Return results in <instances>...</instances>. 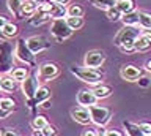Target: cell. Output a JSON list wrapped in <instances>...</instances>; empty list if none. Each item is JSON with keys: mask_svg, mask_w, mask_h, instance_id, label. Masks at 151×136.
Instances as JSON below:
<instances>
[{"mask_svg": "<svg viewBox=\"0 0 151 136\" xmlns=\"http://www.w3.org/2000/svg\"><path fill=\"white\" fill-rule=\"evenodd\" d=\"M140 33H142V29L139 25H124L115 35L113 44L118 46L123 52H134V41Z\"/></svg>", "mask_w": 151, "mask_h": 136, "instance_id": "1", "label": "cell"}, {"mask_svg": "<svg viewBox=\"0 0 151 136\" xmlns=\"http://www.w3.org/2000/svg\"><path fill=\"white\" fill-rule=\"evenodd\" d=\"M14 68V48L9 41L0 43V74H8Z\"/></svg>", "mask_w": 151, "mask_h": 136, "instance_id": "2", "label": "cell"}, {"mask_svg": "<svg viewBox=\"0 0 151 136\" xmlns=\"http://www.w3.org/2000/svg\"><path fill=\"white\" fill-rule=\"evenodd\" d=\"M71 73L80 81L87 84H99L104 79V73L98 68H88V67H71Z\"/></svg>", "mask_w": 151, "mask_h": 136, "instance_id": "3", "label": "cell"}, {"mask_svg": "<svg viewBox=\"0 0 151 136\" xmlns=\"http://www.w3.org/2000/svg\"><path fill=\"white\" fill-rule=\"evenodd\" d=\"M88 111H90V119L94 125L98 127H106L109 122H110V117H112V112L109 108L106 106H98V105H93V106H88Z\"/></svg>", "mask_w": 151, "mask_h": 136, "instance_id": "4", "label": "cell"}, {"mask_svg": "<svg viewBox=\"0 0 151 136\" xmlns=\"http://www.w3.org/2000/svg\"><path fill=\"white\" fill-rule=\"evenodd\" d=\"M14 55L24 62L25 65H30V67H35L36 62H35V54L28 49V46L25 43V38H19L16 46H14Z\"/></svg>", "mask_w": 151, "mask_h": 136, "instance_id": "5", "label": "cell"}, {"mask_svg": "<svg viewBox=\"0 0 151 136\" xmlns=\"http://www.w3.org/2000/svg\"><path fill=\"white\" fill-rule=\"evenodd\" d=\"M50 33L54 35L57 43H63L65 40H68L73 35V30L69 29V25L66 24L65 19H54L50 25Z\"/></svg>", "mask_w": 151, "mask_h": 136, "instance_id": "6", "label": "cell"}, {"mask_svg": "<svg viewBox=\"0 0 151 136\" xmlns=\"http://www.w3.org/2000/svg\"><path fill=\"white\" fill-rule=\"evenodd\" d=\"M104 62H106V54L101 49L88 51L83 57V63H85L83 67H88V68H99Z\"/></svg>", "mask_w": 151, "mask_h": 136, "instance_id": "7", "label": "cell"}, {"mask_svg": "<svg viewBox=\"0 0 151 136\" xmlns=\"http://www.w3.org/2000/svg\"><path fill=\"white\" fill-rule=\"evenodd\" d=\"M25 43L33 54H38V52H41V51H46V49L50 48V41L47 40L44 35H33V36L25 40Z\"/></svg>", "mask_w": 151, "mask_h": 136, "instance_id": "8", "label": "cell"}, {"mask_svg": "<svg viewBox=\"0 0 151 136\" xmlns=\"http://www.w3.org/2000/svg\"><path fill=\"white\" fill-rule=\"evenodd\" d=\"M58 74H60V67L55 62H44L40 67L38 78L41 81H50V79H55Z\"/></svg>", "mask_w": 151, "mask_h": 136, "instance_id": "9", "label": "cell"}, {"mask_svg": "<svg viewBox=\"0 0 151 136\" xmlns=\"http://www.w3.org/2000/svg\"><path fill=\"white\" fill-rule=\"evenodd\" d=\"M38 87H40V81H38V76L35 73L28 74V76L22 81V92H24V95H25L27 100H33Z\"/></svg>", "mask_w": 151, "mask_h": 136, "instance_id": "10", "label": "cell"}, {"mask_svg": "<svg viewBox=\"0 0 151 136\" xmlns=\"http://www.w3.org/2000/svg\"><path fill=\"white\" fill-rule=\"evenodd\" d=\"M46 100H50V90L47 89L46 86H40L38 87V90L35 93V97H33V100H28V106H30V109L33 112V117H35V108L36 106H40L42 101H46Z\"/></svg>", "mask_w": 151, "mask_h": 136, "instance_id": "11", "label": "cell"}, {"mask_svg": "<svg viewBox=\"0 0 151 136\" xmlns=\"http://www.w3.org/2000/svg\"><path fill=\"white\" fill-rule=\"evenodd\" d=\"M120 74H121V78L124 79V81L137 82V79L142 76V71H140V68L135 67V65H123Z\"/></svg>", "mask_w": 151, "mask_h": 136, "instance_id": "12", "label": "cell"}, {"mask_svg": "<svg viewBox=\"0 0 151 136\" xmlns=\"http://www.w3.org/2000/svg\"><path fill=\"white\" fill-rule=\"evenodd\" d=\"M77 103L83 108H88V106L96 105L98 98L94 97L93 90H90V89H82V90H79V93H77Z\"/></svg>", "mask_w": 151, "mask_h": 136, "instance_id": "13", "label": "cell"}, {"mask_svg": "<svg viewBox=\"0 0 151 136\" xmlns=\"http://www.w3.org/2000/svg\"><path fill=\"white\" fill-rule=\"evenodd\" d=\"M71 117H73V119L77 122V124H80V125H88V124H91L88 108H83V106L74 108V109H71Z\"/></svg>", "mask_w": 151, "mask_h": 136, "instance_id": "14", "label": "cell"}, {"mask_svg": "<svg viewBox=\"0 0 151 136\" xmlns=\"http://www.w3.org/2000/svg\"><path fill=\"white\" fill-rule=\"evenodd\" d=\"M38 10V2L36 0H22V10H21V16L24 17H32Z\"/></svg>", "mask_w": 151, "mask_h": 136, "instance_id": "15", "label": "cell"}, {"mask_svg": "<svg viewBox=\"0 0 151 136\" xmlns=\"http://www.w3.org/2000/svg\"><path fill=\"white\" fill-rule=\"evenodd\" d=\"M113 89L110 86H106V84L99 82V84H94V89H93V93L98 100H104V98H109L112 95Z\"/></svg>", "mask_w": 151, "mask_h": 136, "instance_id": "16", "label": "cell"}, {"mask_svg": "<svg viewBox=\"0 0 151 136\" xmlns=\"http://www.w3.org/2000/svg\"><path fill=\"white\" fill-rule=\"evenodd\" d=\"M151 48V40L143 33V30H142V33L135 38L134 41V51H139V52H143V51H148Z\"/></svg>", "mask_w": 151, "mask_h": 136, "instance_id": "17", "label": "cell"}, {"mask_svg": "<svg viewBox=\"0 0 151 136\" xmlns=\"http://www.w3.org/2000/svg\"><path fill=\"white\" fill-rule=\"evenodd\" d=\"M17 87V82L14 81L11 76H0V90H5V92H14Z\"/></svg>", "mask_w": 151, "mask_h": 136, "instance_id": "18", "label": "cell"}, {"mask_svg": "<svg viewBox=\"0 0 151 136\" xmlns=\"http://www.w3.org/2000/svg\"><path fill=\"white\" fill-rule=\"evenodd\" d=\"M115 7L121 15H126L135 10V0H116Z\"/></svg>", "mask_w": 151, "mask_h": 136, "instance_id": "19", "label": "cell"}, {"mask_svg": "<svg viewBox=\"0 0 151 136\" xmlns=\"http://www.w3.org/2000/svg\"><path fill=\"white\" fill-rule=\"evenodd\" d=\"M85 15V8L80 3H71L66 8V17H83Z\"/></svg>", "mask_w": 151, "mask_h": 136, "instance_id": "20", "label": "cell"}, {"mask_svg": "<svg viewBox=\"0 0 151 136\" xmlns=\"http://www.w3.org/2000/svg\"><path fill=\"white\" fill-rule=\"evenodd\" d=\"M49 15H50L52 19H65V17H66V7L65 5H57V3H52Z\"/></svg>", "mask_w": 151, "mask_h": 136, "instance_id": "21", "label": "cell"}, {"mask_svg": "<svg viewBox=\"0 0 151 136\" xmlns=\"http://www.w3.org/2000/svg\"><path fill=\"white\" fill-rule=\"evenodd\" d=\"M124 25H139V11H131V13H126V15H121V19H120Z\"/></svg>", "mask_w": 151, "mask_h": 136, "instance_id": "22", "label": "cell"}, {"mask_svg": "<svg viewBox=\"0 0 151 136\" xmlns=\"http://www.w3.org/2000/svg\"><path fill=\"white\" fill-rule=\"evenodd\" d=\"M50 19H52V17H50L49 13H40V11H36L35 15L30 17V24H32V25H35V27H38V25L44 24V22L50 21Z\"/></svg>", "mask_w": 151, "mask_h": 136, "instance_id": "23", "label": "cell"}, {"mask_svg": "<svg viewBox=\"0 0 151 136\" xmlns=\"http://www.w3.org/2000/svg\"><path fill=\"white\" fill-rule=\"evenodd\" d=\"M8 10L13 13L16 19H22L21 10H22V0H8Z\"/></svg>", "mask_w": 151, "mask_h": 136, "instance_id": "24", "label": "cell"}, {"mask_svg": "<svg viewBox=\"0 0 151 136\" xmlns=\"http://www.w3.org/2000/svg\"><path fill=\"white\" fill-rule=\"evenodd\" d=\"M139 27L142 30L151 29V13H148V11H139Z\"/></svg>", "mask_w": 151, "mask_h": 136, "instance_id": "25", "label": "cell"}, {"mask_svg": "<svg viewBox=\"0 0 151 136\" xmlns=\"http://www.w3.org/2000/svg\"><path fill=\"white\" fill-rule=\"evenodd\" d=\"M2 32H3V36L5 38H14V36H17L19 33V29L16 24H13V22H6L3 27H2Z\"/></svg>", "mask_w": 151, "mask_h": 136, "instance_id": "26", "label": "cell"}, {"mask_svg": "<svg viewBox=\"0 0 151 136\" xmlns=\"http://www.w3.org/2000/svg\"><path fill=\"white\" fill-rule=\"evenodd\" d=\"M65 21H66V24L69 25V29L71 30H80L83 27L85 24V21H83V17H65Z\"/></svg>", "mask_w": 151, "mask_h": 136, "instance_id": "27", "label": "cell"}, {"mask_svg": "<svg viewBox=\"0 0 151 136\" xmlns=\"http://www.w3.org/2000/svg\"><path fill=\"white\" fill-rule=\"evenodd\" d=\"M47 124H49V122H47V117H46V116H41V114H36V116L32 119L33 130H42Z\"/></svg>", "mask_w": 151, "mask_h": 136, "instance_id": "28", "label": "cell"}, {"mask_svg": "<svg viewBox=\"0 0 151 136\" xmlns=\"http://www.w3.org/2000/svg\"><path fill=\"white\" fill-rule=\"evenodd\" d=\"M123 125H124L126 128V133L129 136H143V133L140 131L139 128V124H132V122H123Z\"/></svg>", "mask_w": 151, "mask_h": 136, "instance_id": "29", "label": "cell"}, {"mask_svg": "<svg viewBox=\"0 0 151 136\" xmlns=\"http://www.w3.org/2000/svg\"><path fill=\"white\" fill-rule=\"evenodd\" d=\"M27 76H28V70L27 68H13L11 70V78L16 82H22Z\"/></svg>", "mask_w": 151, "mask_h": 136, "instance_id": "30", "label": "cell"}, {"mask_svg": "<svg viewBox=\"0 0 151 136\" xmlns=\"http://www.w3.org/2000/svg\"><path fill=\"white\" fill-rule=\"evenodd\" d=\"M91 3L96 8H101V10H109V8L115 7L116 0H91Z\"/></svg>", "mask_w": 151, "mask_h": 136, "instance_id": "31", "label": "cell"}, {"mask_svg": "<svg viewBox=\"0 0 151 136\" xmlns=\"http://www.w3.org/2000/svg\"><path fill=\"white\" fill-rule=\"evenodd\" d=\"M14 108H16V101L11 100V98H2V100H0V109L11 112Z\"/></svg>", "mask_w": 151, "mask_h": 136, "instance_id": "32", "label": "cell"}, {"mask_svg": "<svg viewBox=\"0 0 151 136\" xmlns=\"http://www.w3.org/2000/svg\"><path fill=\"white\" fill-rule=\"evenodd\" d=\"M106 15H107V19L112 21V22L121 19V13L116 10V7H112V8H109V10H106Z\"/></svg>", "mask_w": 151, "mask_h": 136, "instance_id": "33", "label": "cell"}, {"mask_svg": "<svg viewBox=\"0 0 151 136\" xmlns=\"http://www.w3.org/2000/svg\"><path fill=\"white\" fill-rule=\"evenodd\" d=\"M41 131H42V135H44V136H57V135H58V130H57L54 125H50V124H47Z\"/></svg>", "mask_w": 151, "mask_h": 136, "instance_id": "34", "label": "cell"}, {"mask_svg": "<svg viewBox=\"0 0 151 136\" xmlns=\"http://www.w3.org/2000/svg\"><path fill=\"white\" fill-rule=\"evenodd\" d=\"M139 128H140L142 133H143V136H150L151 135V124H148V122H140Z\"/></svg>", "mask_w": 151, "mask_h": 136, "instance_id": "35", "label": "cell"}, {"mask_svg": "<svg viewBox=\"0 0 151 136\" xmlns=\"http://www.w3.org/2000/svg\"><path fill=\"white\" fill-rule=\"evenodd\" d=\"M0 136H19V133L13 128H8V127H3L0 128Z\"/></svg>", "mask_w": 151, "mask_h": 136, "instance_id": "36", "label": "cell"}, {"mask_svg": "<svg viewBox=\"0 0 151 136\" xmlns=\"http://www.w3.org/2000/svg\"><path fill=\"white\" fill-rule=\"evenodd\" d=\"M150 81H151V79L146 78V76H140L139 79H137V82H139L142 87H148L150 86Z\"/></svg>", "mask_w": 151, "mask_h": 136, "instance_id": "37", "label": "cell"}, {"mask_svg": "<svg viewBox=\"0 0 151 136\" xmlns=\"http://www.w3.org/2000/svg\"><path fill=\"white\" fill-rule=\"evenodd\" d=\"M106 136H123L118 130H106Z\"/></svg>", "mask_w": 151, "mask_h": 136, "instance_id": "38", "label": "cell"}, {"mask_svg": "<svg viewBox=\"0 0 151 136\" xmlns=\"http://www.w3.org/2000/svg\"><path fill=\"white\" fill-rule=\"evenodd\" d=\"M82 136H98V131L96 130H91V128H88L85 133L82 135Z\"/></svg>", "mask_w": 151, "mask_h": 136, "instance_id": "39", "label": "cell"}, {"mask_svg": "<svg viewBox=\"0 0 151 136\" xmlns=\"http://www.w3.org/2000/svg\"><path fill=\"white\" fill-rule=\"evenodd\" d=\"M6 22H8V17L3 16V15H0V29H2V27L6 24Z\"/></svg>", "mask_w": 151, "mask_h": 136, "instance_id": "40", "label": "cell"}, {"mask_svg": "<svg viewBox=\"0 0 151 136\" xmlns=\"http://www.w3.org/2000/svg\"><path fill=\"white\" fill-rule=\"evenodd\" d=\"M40 106H41V108H44V109H49V108H50V100H46V101H42Z\"/></svg>", "mask_w": 151, "mask_h": 136, "instance_id": "41", "label": "cell"}, {"mask_svg": "<svg viewBox=\"0 0 151 136\" xmlns=\"http://www.w3.org/2000/svg\"><path fill=\"white\" fill-rule=\"evenodd\" d=\"M52 3H57V5H66L69 0H50Z\"/></svg>", "mask_w": 151, "mask_h": 136, "instance_id": "42", "label": "cell"}, {"mask_svg": "<svg viewBox=\"0 0 151 136\" xmlns=\"http://www.w3.org/2000/svg\"><path fill=\"white\" fill-rule=\"evenodd\" d=\"M8 114H9V112L3 111V109H0V119H6V117H8Z\"/></svg>", "mask_w": 151, "mask_h": 136, "instance_id": "43", "label": "cell"}, {"mask_svg": "<svg viewBox=\"0 0 151 136\" xmlns=\"http://www.w3.org/2000/svg\"><path fill=\"white\" fill-rule=\"evenodd\" d=\"M145 68H146V71H150V73H151V60H146Z\"/></svg>", "mask_w": 151, "mask_h": 136, "instance_id": "44", "label": "cell"}, {"mask_svg": "<svg viewBox=\"0 0 151 136\" xmlns=\"http://www.w3.org/2000/svg\"><path fill=\"white\" fill-rule=\"evenodd\" d=\"M33 136H44L41 130H33Z\"/></svg>", "mask_w": 151, "mask_h": 136, "instance_id": "45", "label": "cell"}, {"mask_svg": "<svg viewBox=\"0 0 151 136\" xmlns=\"http://www.w3.org/2000/svg\"><path fill=\"white\" fill-rule=\"evenodd\" d=\"M98 136H106V130H104V127H101V130H98Z\"/></svg>", "mask_w": 151, "mask_h": 136, "instance_id": "46", "label": "cell"}, {"mask_svg": "<svg viewBox=\"0 0 151 136\" xmlns=\"http://www.w3.org/2000/svg\"><path fill=\"white\" fill-rule=\"evenodd\" d=\"M143 33H145L146 36H148L150 40H151V29H146V30H143Z\"/></svg>", "mask_w": 151, "mask_h": 136, "instance_id": "47", "label": "cell"}, {"mask_svg": "<svg viewBox=\"0 0 151 136\" xmlns=\"http://www.w3.org/2000/svg\"><path fill=\"white\" fill-rule=\"evenodd\" d=\"M0 40H2V41L5 40V36H3V32H2V29H0Z\"/></svg>", "mask_w": 151, "mask_h": 136, "instance_id": "48", "label": "cell"}, {"mask_svg": "<svg viewBox=\"0 0 151 136\" xmlns=\"http://www.w3.org/2000/svg\"><path fill=\"white\" fill-rule=\"evenodd\" d=\"M0 100H2V98H0Z\"/></svg>", "mask_w": 151, "mask_h": 136, "instance_id": "49", "label": "cell"}, {"mask_svg": "<svg viewBox=\"0 0 151 136\" xmlns=\"http://www.w3.org/2000/svg\"><path fill=\"white\" fill-rule=\"evenodd\" d=\"M150 136H151V135H150Z\"/></svg>", "mask_w": 151, "mask_h": 136, "instance_id": "50", "label": "cell"}]
</instances>
